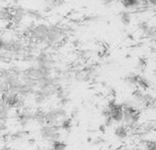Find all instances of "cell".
Instances as JSON below:
<instances>
[{
	"mask_svg": "<svg viewBox=\"0 0 156 150\" xmlns=\"http://www.w3.org/2000/svg\"><path fill=\"white\" fill-rule=\"evenodd\" d=\"M122 113H123V121L124 125L129 129H133L137 127L140 118L141 113L140 111L132 104H122Z\"/></svg>",
	"mask_w": 156,
	"mask_h": 150,
	"instance_id": "6da1fadb",
	"label": "cell"
},
{
	"mask_svg": "<svg viewBox=\"0 0 156 150\" xmlns=\"http://www.w3.org/2000/svg\"><path fill=\"white\" fill-rule=\"evenodd\" d=\"M68 116V112L63 107L51 108L45 112V125L58 126L59 122Z\"/></svg>",
	"mask_w": 156,
	"mask_h": 150,
	"instance_id": "7a4b0ae2",
	"label": "cell"
},
{
	"mask_svg": "<svg viewBox=\"0 0 156 150\" xmlns=\"http://www.w3.org/2000/svg\"><path fill=\"white\" fill-rule=\"evenodd\" d=\"M39 134L42 139L45 141L52 143L53 141L60 139V128L58 126H50V125H43L39 129Z\"/></svg>",
	"mask_w": 156,
	"mask_h": 150,
	"instance_id": "3957f363",
	"label": "cell"
},
{
	"mask_svg": "<svg viewBox=\"0 0 156 150\" xmlns=\"http://www.w3.org/2000/svg\"><path fill=\"white\" fill-rule=\"evenodd\" d=\"M106 108L109 111V117L113 123H122L123 121V113L122 104H118L115 100H111Z\"/></svg>",
	"mask_w": 156,
	"mask_h": 150,
	"instance_id": "277c9868",
	"label": "cell"
},
{
	"mask_svg": "<svg viewBox=\"0 0 156 150\" xmlns=\"http://www.w3.org/2000/svg\"><path fill=\"white\" fill-rule=\"evenodd\" d=\"M1 98L3 100V102L5 103V104L7 105L10 109L11 108H18L23 104L22 97L17 95L16 93H10V92L2 93Z\"/></svg>",
	"mask_w": 156,
	"mask_h": 150,
	"instance_id": "5b68a950",
	"label": "cell"
},
{
	"mask_svg": "<svg viewBox=\"0 0 156 150\" xmlns=\"http://www.w3.org/2000/svg\"><path fill=\"white\" fill-rule=\"evenodd\" d=\"M130 133V129L124 125V124H121L118 125L115 128H114V136L118 138V139H125L128 137Z\"/></svg>",
	"mask_w": 156,
	"mask_h": 150,
	"instance_id": "8992f818",
	"label": "cell"
},
{
	"mask_svg": "<svg viewBox=\"0 0 156 150\" xmlns=\"http://www.w3.org/2000/svg\"><path fill=\"white\" fill-rule=\"evenodd\" d=\"M147 94H148V93H146L144 91H143V90H141V89H139V88H135V89L133 90V92L132 93L133 98L136 102H138V103H140V104H144V101H145V99H146V97H147Z\"/></svg>",
	"mask_w": 156,
	"mask_h": 150,
	"instance_id": "52a82bcc",
	"label": "cell"
},
{
	"mask_svg": "<svg viewBox=\"0 0 156 150\" xmlns=\"http://www.w3.org/2000/svg\"><path fill=\"white\" fill-rule=\"evenodd\" d=\"M140 77H141V74H138V73H130L128 75H126L124 77V82L131 85V86H133V87H137V84H138V82L140 80Z\"/></svg>",
	"mask_w": 156,
	"mask_h": 150,
	"instance_id": "ba28073f",
	"label": "cell"
},
{
	"mask_svg": "<svg viewBox=\"0 0 156 150\" xmlns=\"http://www.w3.org/2000/svg\"><path fill=\"white\" fill-rule=\"evenodd\" d=\"M33 121L37 122L39 126L45 125V112L37 109L33 112Z\"/></svg>",
	"mask_w": 156,
	"mask_h": 150,
	"instance_id": "9c48e42d",
	"label": "cell"
},
{
	"mask_svg": "<svg viewBox=\"0 0 156 150\" xmlns=\"http://www.w3.org/2000/svg\"><path fill=\"white\" fill-rule=\"evenodd\" d=\"M72 126H73V124H72V119L69 118V117H68V116L65 117V118H63V119L59 122V124H58V126H59L60 130H63V131H65V132L70 131L71 128H72Z\"/></svg>",
	"mask_w": 156,
	"mask_h": 150,
	"instance_id": "30bf717a",
	"label": "cell"
},
{
	"mask_svg": "<svg viewBox=\"0 0 156 150\" xmlns=\"http://www.w3.org/2000/svg\"><path fill=\"white\" fill-rule=\"evenodd\" d=\"M49 150H67V144L60 139L53 141L50 145Z\"/></svg>",
	"mask_w": 156,
	"mask_h": 150,
	"instance_id": "8fae6325",
	"label": "cell"
},
{
	"mask_svg": "<svg viewBox=\"0 0 156 150\" xmlns=\"http://www.w3.org/2000/svg\"><path fill=\"white\" fill-rule=\"evenodd\" d=\"M121 21L125 26L130 25V23H131V16H130V15L128 13H126V12H122V14H121Z\"/></svg>",
	"mask_w": 156,
	"mask_h": 150,
	"instance_id": "7c38bea8",
	"label": "cell"
},
{
	"mask_svg": "<svg viewBox=\"0 0 156 150\" xmlns=\"http://www.w3.org/2000/svg\"><path fill=\"white\" fill-rule=\"evenodd\" d=\"M147 67V60L145 58H140L138 60V63H137V68L140 71H144L145 68Z\"/></svg>",
	"mask_w": 156,
	"mask_h": 150,
	"instance_id": "4fadbf2b",
	"label": "cell"
},
{
	"mask_svg": "<svg viewBox=\"0 0 156 150\" xmlns=\"http://www.w3.org/2000/svg\"><path fill=\"white\" fill-rule=\"evenodd\" d=\"M145 150H156V144L154 140H149L144 145Z\"/></svg>",
	"mask_w": 156,
	"mask_h": 150,
	"instance_id": "5bb4252c",
	"label": "cell"
},
{
	"mask_svg": "<svg viewBox=\"0 0 156 150\" xmlns=\"http://www.w3.org/2000/svg\"><path fill=\"white\" fill-rule=\"evenodd\" d=\"M5 42L0 38V49H4V48H5Z\"/></svg>",
	"mask_w": 156,
	"mask_h": 150,
	"instance_id": "9a60e30c",
	"label": "cell"
},
{
	"mask_svg": "<svg viewBox=\"0 0 156 150\" xmlns=\"http://www.w3.org/2000/svg\"><path fill=\"white\" fill-rule=\"evenodd\" d=\"M100 130H101V132H105V130H106V126H105L104 125H101V127H100Z\"/></svg>",
	"mask_w": 156,
	"mask_h": 150,
	"instance_id": "2e32d148",
	"label": "cell"
},
{
	"mask_svg": "<svg viewBox=\"0 0 156 150\" xmlns=\"http://www.w3.org/2000/svg\"><path fill=\"white\" fill-rule=\"evenodd\" d=\"M113 0H104V4L105 5H108V4H110V3H112Z\"/></svg>",
	"mask_w": 156,
	"mask_h": 150,
	"instance_id": "e0dca14e",
	"label": "cell"
}]
</instances>
